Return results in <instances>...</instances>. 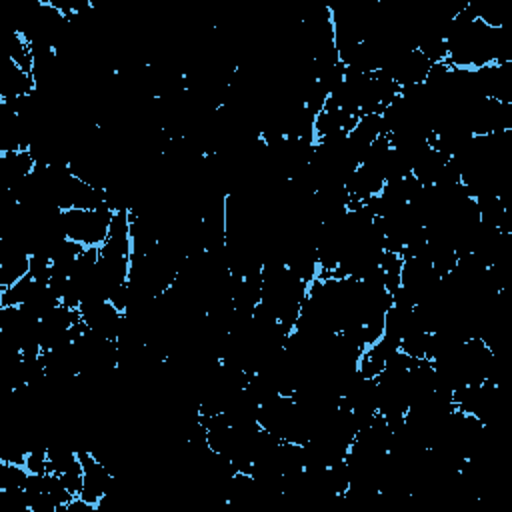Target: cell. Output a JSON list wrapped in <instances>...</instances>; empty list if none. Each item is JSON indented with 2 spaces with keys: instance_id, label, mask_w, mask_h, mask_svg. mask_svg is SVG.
I'll list each match as a JSON object with an SVG mask.
<instances>
[{
  "instance_id": "cell-1",
  "label": "cell",
  "mask_w": 512,
  "mask_h": 512,
  "mask_svg": "<svg viewBox=\"0 0 512 512\" xmlns=\"http://www.w3.org/2000/svg\"><path fill=\"white\" fill-rule=\"evenodd\" d=\"M112 216H114V212L108 206L98 208V210L70 208L60 214L66 238L84 248L102 246L106 242Z\"/></svg>"
},
{
  "instance_id": "cell-2",
  "label": "cell",
  "mask_w": 512,
  "mask_h": 512,
  "mask_svg": "<svg viewBox=\"0 0 512 512\" xmlns=\"http://www.w3.org/2000/svg\"><path fill=\"white\" fill-rule=\"evenodd\" d=\"M78 458L82 462V470H84V484L80 490V496L84 502L92 504L98 508V504L102 502V498L106 496L114 474L104 466V462H100L90 448H78Z\"/></svg>"
},
{
  "instance_id": "cell-3",
  "label": "cell",
  "mask_w": 512,
  "mask_h": 512,
  "mask_svg": "<svg viewBox=\"0 0 512 512\" xmlns=\"http://www.w3.org/2000/svg\"><path fill=\"white\" fill-rule=\"evenodd\" d=\"M80 320L96 334L116 340L124 322V314L110 300L84 302L80 308Z\"/></svg>"
}]
</instances>
